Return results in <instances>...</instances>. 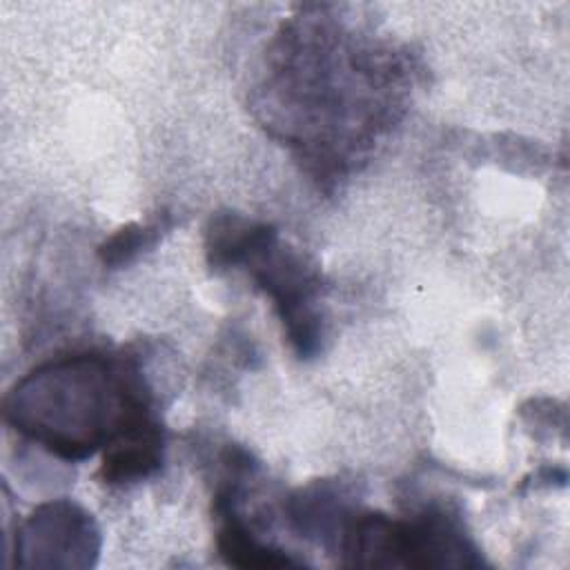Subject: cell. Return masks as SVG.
<instances>
[{"mask_svg": "<svg viewBox=\"0 0 570 570\" xmlns=\"http://www.w3.org/2000/svg\"><path fill=\"white\" fill-rule=\"evenodd\" d=\"M151 392L131 356L80 352L33 367L4 396V421L49 454L85 461L138 412Z\"/></svg>", "mask_w": 570, "mask_h": 570, "instance_id": "1", "label": "cell"}, {"mask_svg": "<svg viewBox=\"0 0 570 570\" xmlns=\"http://www.w3.org/2000/svg\"><path fill=\"white\" fill-rule=\"evenodd\" d=\"M345 566L363 568H470L481 566L456 517L425 510L416 519L396 521L367 512L345 521L341 530Z\"/></svg>", "mask_w": 570, "mask_h": 570, "instance_id": "2", "label": "cell"}, {"mask_svg": "<svg viewBox=\"0 0 570 570\" xmlns=\"http://www.w3.org/2000/svg\"><path fill=\"white\" fill-rule=\"evenodd\" d=\"M240 267L272 298L298 358H312L321 350L323 321L318 314L321 274L294 247L278 238L272 225H263Z\"/></svg>", "mask_w": 570, "mask_h": 570, "instance_id": "3", "label": "cell"}, {"mask_svg": "<svg viewBox=\"0 0 570 570\" xmlns=\"http://www.w3.org/2000/svg\"><path fill=\"white\" fill-rule=\"evenodd\" d=\"M100 548L98 528L80 505L51 501L33 510L16 537V563L80 566L94 563Z\"/></svg>", "mask_w": 570, "mask_h": 570, "instance_id": "4", "label": "cell"}, {"mask_svg": "<svg viewBox=\"0 0 570 570\" xmlns=\"http://www.w3.org/2000/svg\"><path fill=\"white\" fill-rule=\"evenodd\" d=\"M165 430L151 410L131 416L107 443L100 479L109 485L142 481L163 465Z\"/></svg>", "mask_w": 570, "mask_h": 570, "instance_id": "5", "label": "cell"}, {"mask_svg": "<svg viewBox=\"0 0 570 570\" xmlns=\"http://www.w3.org/2000/svg\"><path fill=\"white\" fill-rule=\"evenodd\" d=\"M236 488L220 490L216 494V512L223 519V525L216 534L218 554L236 568H285L298 566L287 552L263 543L238 517L236 512Z\"/></svg>", "mask_w": 570, "mask_h": 570, "instance_id": "6", "label": "cell"}, {"mask_svg": "<svg viewBox=\"0 0 570 570\" xmlns=\"http://www.w3.org/2000/svg\"><path fill=\"white\" fill-rule=\"evenodd\" d=\"M158 234V227L156 225H138V223H131L122 229H118L100 249V261L107 265V267H118V265H125L129 263L142 247L151 245L154 238Z\"/></svg>", "mask_w": 570, "mask_h": 570, "instance_id": "7", "label": "cell"}]
</instances>
